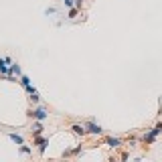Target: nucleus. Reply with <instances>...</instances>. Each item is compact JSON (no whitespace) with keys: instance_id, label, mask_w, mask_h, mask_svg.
Listing matches in <instances>:
<instances>
[{"instance_id":"obj_1","label":"nucleus","mask_w":162,"mask_h":162,"mask_svg":"<svg viewBox=\"0 0 162 162\" xmlns=\"http://www.w3.org/2000/svg\"><path fill=\"white\" fill-rule=\"evenodd\" d=\"M29 116H30L33 120H39V122H43V120H47V118H49V113L45 112L43 108H37V109H33V112H30Z\"/></svg>"},{"instance_id":"obj_2","label":"nucleus","mask_w":162,"mask_h":162,"mask_svg":"<svg viewBox=\"0 0 162 162\" xmlns=\"http://www.w3.org/2000/svg\"><path fill=\"white\" fill-rule=\"evenodd\" d=\"M160 132H162V124H158L156 128H154V130H150V132H148L146 136H144V142H154V138H156Z\"/></svg>"},{"instance_id":"obj_3","label":"nucleus","mask_w":162,"mask_h":162,"mask_svg":"<svg viewBox=\"0 0 162 162\" xmlns=\"http://www.w3.org/2000/svg\"><path fill=\"white\" fill-rule=\"evenodd\" d=\"M85 130H87L89 134H95V136H99V134H103L101 126H99V124H95V122H87V126H85Z\"/></svg>"},{"instance_id":"obj_4","label":"nucleus","mask_w":162,"mask_h":162,"mask_svg":"<svg viewBox=\"0 0 162 162\" xmlns=\"http://www.w3.org/2000/svg\"><path fill=\"white\" fill-rule=\"evenodd\" d=\"M37 144H39L41 154H45V150H47V144H49V138H37Z\"/></svg>"},{"instance_id":"obj_5","label":"nucleus","mask_w":162,"mask_h":162,"mask_svg":"<svg viewBox=\"0 0 162 162\" xmlns=\"http://www.w3.org/2000/svg\"><path fill=\"white\" fill-rule=\"evenodd\" d=\"M71 130H73L77 136H85V132H87V130H85V126H79V124H73V126H71Z\"/></svg>"},{"instance_id":"obj_6","label":"nucleus","mask_w":162,"mask_h":162,"mask_svg":"<svg viewBox=\"0 0 162 162\" xmlns=\"http://www.w3.org/2000/svg\"><path fill=\"white\" fill-rule=\"evenodd\" d=\"M41 132H43V124H41V122H34L33 124V134H34V136H41Z\"/></svg>"},{"instance_id":"obj_7","label":"nucleus","mask_w":162,"mask_h":162,"mask_svg":"<svg viewBox=\"0 0 162 162\" xmlns=\"http://www.w3.org/2000/svg\"><path fill=\"white\" fill-rule=\"evenodd\" d=\"M0 73L8 75V63H6V59H0Z\"/></svg>"},{"instance_id":"obj_8","label":"nucleus","mask_w":162,"mask_h":162,"mask_svg":"<svg viewBox=\"0 0 162 162\" xmlns=\"http://www.w3.org/2000/svg\"><path fill=\"white\" fill-rule=\"evenodd\" d=\"M120 144H122V140H120V138H108V146H112V148H118Z\"/></svg>"},{"instance_id":"obj_9","label":"nucleus","mask_w":162,"mask_h":162,"mask_svg":"<svg viewBox=\"0 0 162 162\" xmlns=\"http://www.w3.org/2000/svg\"><path fill=\"white\" fill-rule=\"evenodd\" d=\"M8 136H10V140H12V142L20 144V146H22V144H25V142H22V136H18V134H8Z\"/></svg>"},{"instance_id":"obj_10","label":"nucleus","mask_w":162,"mask_h":162,"mask_svg":"<svg viewBox=\"0 0 162 162\" xmlns=\"http://www.w3.org/2000/svg\"><path fill=\"white\" fill-rule=\"evenodd\" d=\"M8 73H16V75H20V67L16 63H12L10 65V69H8Z\"/></svg>"},{"instance_id":"obj_11","label":"nucleus","mask_w":162,"mask_h":162,"mask_svg":"<svg viewBox=\"0 0 162 162\" xmlns=\"http://www.w3.org/2000/svg\"><path fill=\"white\" fill-rule=\"evenodd\" d=\"M20 83H22V87H30V79L29 77H26V75H22V77H20Z\"/></svg>"},{"instance_id":"obj_12","label":"nucleus","mask_w":162,"mask_h":162,"mask_svg":"<svg viewBox=\"0 0 162 162\" xmlns=\"http://www.w3.org/2000/svg\"><path fill=\"white\" fill-rule=\"evenodd\" d=\"M20 152L22 154H30V146H25V144H22V146H20Z\"/></svg>"},{"instance_id":"obj_13","label":"nucleus","mask_w":162,"mask_h":162,"mask_svg":"<svg viewBox=\"0 0 162 162\" xmlns=\"http://www.w3.org/2000/svg\"><path fill=\"white\" fill-rule=\"evenodd\" d=\"M75 16H77V8H73L71 12H69V18H75Z\"/></svg>"},{"instance_id":"obj_14","label":"nucleus","mask_w":162,"mask_h":162,"mask_svg":"<svg viewBox=\"0 0 162 162\" xmlns=\"http://www.w3.org/2000/svg\"><path fill=\"white\" fill-rule=\"evenodd\" d=\"M45 12H47V14H55V8H53V6H49V8L45 10Z\"/></svg>"},{"instance_id":"obj_15","label":"nucleus","mask_w":162,"mask_h":162,"mask_svg":"<svg viewBox=\"0 0 162 162\" xmlns=\"http://www.w3.org/2000/svg\"><path fill=\"white\" fill-rule=\"evenodd\" d=\"M65 6H69V8H71V6H73V0H65Z\"/></svg>"}]
</instances>
